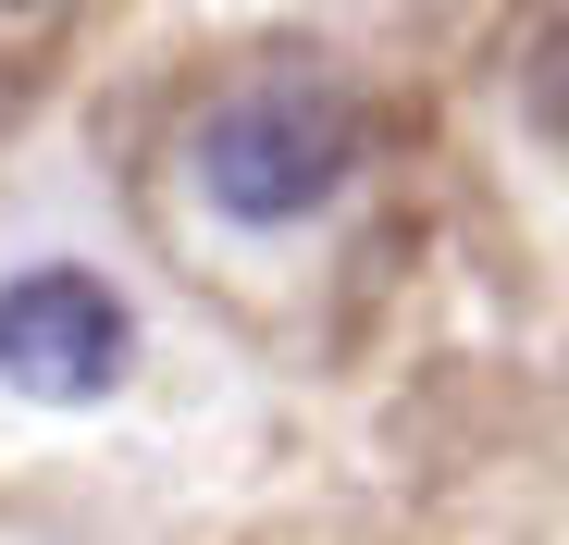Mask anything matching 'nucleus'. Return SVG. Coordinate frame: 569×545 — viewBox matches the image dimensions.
<instances>
[{
	"label": "nucleus",
	"mask_w": 569,
	"mask_h": 545,
	"mask_svg": "<svg viewBox=\"0 0 569 545\" xmlns=\"http://www.w3.org/2000/svg\"><path fill=\"white\" fill-rule=\"evenodd\" d=\"M532 100H545V112H569V26L532 50Z\"/></svg>",
	"instance_id": "7ed1b4c3"
},
{
	"label": "nucleus",
	"mask_w": 569,
	"mask_h": 545,
	"mask_svg": "<svg viewBox=\"0 0 569 545\" xmlns=\"http://www.w3.org/2000/svg\"><path fill=\"white\" fill-rule=\"evenodd\" d=\"M124 359H137V323H124V298L100 286V272L38 260V272L0 286V385H13V397L87 409V397L124 385Z\"/></svg>",
	"instance_id": "f03ea898"
},
{
	"label": "nucleus",
	"mask_w": 569,
	"mask_h": 545,
	"mask_svg": "<svg viewBox=\"0 0 569 545\" xmlns=\"http://www.w3.org/2000/svg\"><path fill=\"white\" fill-rule=\"evenodd\" d=\"M359 174V112L335 75H260L199 125V199L223 224H310Z\"/></svg>",
	"instance_id": "f257e3e1"
}]
</instances>
